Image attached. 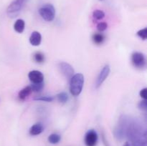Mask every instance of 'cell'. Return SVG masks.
Instances as JSON below:
<instances>
[{"mask_svg":"<svg viewBox=\"0 0 147 146\" xmlns=\"http://www.w3.org/2000/svg\"><path fill=\"white\" fill-rule=\"evenodd\" d=\"M125 137L134 146H146V128L141 120L126 115Z\"/></svg>","mask_w":147,"mask_h":146,"instance_id":"obj_1","label":"cell"},{"mask_svg":"<svg viewBox=\"0 0 147 146\" xmlns=\"http://www.w3.org/2000/svg\"><path fill=\"white\" fill-rule=\"evenodd\" d=\"M84 84V76L81 73L74 74L70 78V92L73 96H78L83 90Z\"/></svg>","mask_w":147,"mask_h":146,"instance_id":"obj_2","label":"cell"},{"mask_svg":"<svg viewBox=\"0 0 147 146\" xmlns=\"http://www.w3.org/2000/svg\"><path fill=\"white\" fill-rule=\"evenodd\" d=\"M29 0H14L7 7V13L11 18L16 17Z\"/></svg>","mask_w":147,"mask_h":146,"instance_id":"obj_3","label":"cell"},{"mask_svg":"<svg viewBox=\"0 0 147 146\" xmlns=\"http://www.w3.org/2000/svg\"><path fill=\"white\" fill-rule=\"evenodd\" d=\"M42 18L47 21H52L55 17V9L51 4H46L39 9Z\"/></svg>","mask_w":147,"mask_h":146,"instance_id":"obj_4","label":"cell"},{"mask_svg":"<svg viewBox=\"0 0 147 146\" xmlns=\"http://www.w3.org/2000/svg\"><path fill=\"white\" fill-rule=\"evenodd\" d=\"M131 61L134 65L138 68H143L146 66V57L139 52H134L131 55Z\"/></svg>","mask_w":147,"mask_h":146,"instance_id":"obj_5","label":"cell"},{"mask_svg":"<svg viewBox=\"0 0 147 146\" xmlns=\"http://www.w3.org/2000/svg\"><path fill=\"white\" fill-rule=\"evenodd\" d=\"M110 66H109V64H106V65L102 68L100 73H99L98 75L97 79H96V88H99V87L102 85V84L104 82L105 80H106V79H107V77H109V74H110Z\"/></svg>","mask_w":147,"mask_h":146,"instance_id":"obj_6","label":"cell"},{"mask_svg":"<svg viewBox=\"0 0 147 146\" xmlns=\"http://www.w3.org/2000/svg\"><path fill=\"white\" fill-rule=\"evenodd\" d=\"M98 140V136L95 130H89L85 135V144L86 146H96Z\"/></svg>","mask_w":147,"mask_h":146,"instance_id":"obj_7","label":"cell"},{"mask_svg":"<svg viewBox=\"0 0 147 146\" xmlns=\"http://www.w3.org/2000/svg\"><path fill=\"white\" fill-rule=\"evenodd\" d=\"M58 67L62 74L66 78L70 80V78L74 75V69L69 63L65 62H61L58 64Z\"/></svg>","mask_w":147,"mask_h":146,"instance_id":"obj_8","label":"cell"},{"mask_svg":"<svg viewBox=\"0 0 147 146\" xmlns=\"http://www.w3.org/2000/svg\"><path fill=\"white\" fill-rule=\"evenodd\" d=\"M28 77L32 84L42 83L44 81V75L42 73L38 70H32L28 74Z\"/></svg>","mask_w":147,"mask_h":146,"instance_id":"obj_9","label":"cell"},{"mask_svg":"<svg viewBox=\"0 0 147 146\" xmlns=\"http://www.w3.org/2000/svg\"><path fill=\"white\" fill-rule=\"evenodd\" d=\"M42 41V36L39 31H34L31 34L30 37V42L32 46L37 47L39 46L41 43Z\"/></svg>","mask_w":147,"mask_h":146,"instance_id":"obj_10","label":"cell"},{"mask_svg":"<svg viewBox=\"0 0 147 146\" xmlns=\"http://www.w3.org/2000/svg\"><path fill=\"white\" fill-rule=\"evenodd\" d=\"M44 130V127H43L42 124L40 123H35L33 125L30 129V134L31 135H38L41 134Z\"/></svg>","mask_w":147,"mask_h":146,"instance_id":"obj_11","label":"cell"},{"mask_svg":"<svg viewBox=\"0 0 147 146\" xmlns=\"http://www.w3.org/2000/svg\"><path fill=\"white\" fill-rule=\"evenodd\" d=\"M32 89L31 87L30 86H27L25 87L24 88H23L22 90H20L19 92V94H18V97L21 100H24L30 94V93L32 92Z\"/></svg>","mask_w":147,"mask_h":146,"instance_id":"obj_12","label":"cell"},{"mask_svg":"<svg viewBox=\"0 0 147 146\" xmlns=\"http://www.w3.org/2000/svg\"><path fill=\"white\" fill-rule=\"evenodd\" d=\"M24 27H25V22L21 19H17L14 24V29L17 33H22L24 30Z\"/></svg>","mask_w":147,"mask_h":146,"instance_id":"obj_13","label":"cell"},{"mask_svg":"<svg viewBox=\"0 0 147 146\" xmlns=\"http://www.w3.org/2000/svg\"><path fill=\"white\" fill-rule=\"evenodd\" d=\"M48 142L51 144H57L61 140V137H60V135L57 134V133H53L50 135H49L48 138Z\"/></svg>","mask_w":147,"mask_h":146,"instance_id":"obj_14","label":"cell"},{"mask_svg":"<svg viewBox=\"0 0 147 146\" xmlns=\"http://www.w3.org/2000/svg\"><path fill=\"white\" fill-rule=\"evenodd\" d=\"M93 41L94 42V43L97 44H102L103 42L105 40V37L103 34H100V33H98V34H94L93 35Z\"/></svg>","mask_w":147,"mask_h":146,"instance_id":"obj_15","label":"cell"},{"mask_svg":"<svg viewBox=\"0 0 147 146\" xmlns=\"http://www.w3.org/2000/svg\"><path fill=\"white\" fill-rule=\"evenodd\" d=\"M57 98L60 102L61 103H66L68 100V94L65 92H62L59 94H57Z\"/></svg>","mask_w":147,"mask_h":146,"instance_id":"obj_16","label":"cell"},{"mask_svg":"<svg viewBox=\"0 0 147 146\" xmlns=\"http://www.w3.org/2000/svg\"><path fill=\"white\" fill-rule=\"evenodd\" d=\"M93 17L96 20H101L105 17V13L102 10H95L93 13Z\"/></svg>","mask_w":147,"mask_h":146,"instance_id":"obj_17","label":"cell"},{"mask_svg":"<svg viewBox=\"0 0 147 146\" xmlns=\"http://www.w3.org/2000/svg\"><path fill=\"white\" fill-rule=\"evenodd\" d=\"M34 60L37 63H42L45 61V55L41 52H36L34 54Z\"/></svg>","mask_w":147,"mask_h":146,"instance_id":"obj_18","label":"cell"},{"mask_svg":"<svg viewBox=\"0 0 147 146\" xmlns=\"http://www.w3.org/2000/svg\"><path fill=\"white\" fill-rule=\"evenodd\" d=\"M30 87H31L32 91L37 92H40L42 90L43 87H44V84H43V82L38 83V84H32Z\"/></svg>","mask_w":147,"mask_h":146,"instance_id":"obj_19","label":"cell"},{"mask_svg":"<svg viewBox=\"0 0 147 146\" xmlns=\"http://www.w3.org/2000/svg\"><path fill=\"white\" fill-rule=\"evenodd\" d=\"M53 97L52 96H40V97H35L34 99V100H37V101H43V102H52L53 100Z\"/></svg>","mask_w":147,"mask_h":146,"instance_id":"obj_20","label":"cell"},{"mask_svg":"<svg viewBox=\"0 0 147 146\" xmlns=\"http://www.w3.org/2000/svg\"><path fill=\"white\" fill-rule=\"evenodd\" d=\"M137 35L139 36L140 38H142V40H145L147 38V28H144L142 29H140L139 31H137Z\"/></svg>","mask_w":147,"mask_h":146,"instance_id":"obj_21","label":"cell"},{"mask_svg":"<svg viewBox=\"0 0 147 146\" xmlns=\"http://www.w3.org/2000/svg\"><path fill=\"white\" fill-rule=\"evenodd\" d=\"M108 24L106 22H103V21H101V22H99L98 24H97V29L99 31H103L107 29Z\"/></svg>","mask_w":147,"mask_h":146,"instance_id":"obj_22","label":"cell"},{"mask_svg":"<svg viewBox=\"0 0 147 146\" xmlns=\"http://www.w3.org/2000/svg\"><path fill=\"white\" fill-rule=\"evenodd\" d=\"M138 107L140 110H144V111H146L147 110V102L146 100H143L142 101H140L138 104Z\"/></svg>","mask_w":147,"mask_h":146,"instance_id":"obj_23","label":"cell"},{"mask_svg":"<svg viewBox=\"0 0 147 146\" xmlns=\"http://www.w3.org/2000/svg\"><path fill=\"white\" fill-rule=\"evenodd\" d=\"M139 94H140L142 98H143V100H147V88L142 89Z\"/></svg>","mask_w":147,"mask_h":146,"instance_id":"obj_24","label":"cell"},{"mask_svg":"<svg viewBox=\"0 0 147 146\" xmlns=\"http://www.w3.org/2000/svg\"><path fill=\"white\" fill-rule=\"evenodd\" d=\"M123 146H134V145H131L130 143H129V142H126V143H125L124 145H123Z\"/></svg>","mask_w":147,"mask_h":146,"instance_id":"obj_25","label":"cell"}]
</instances>
